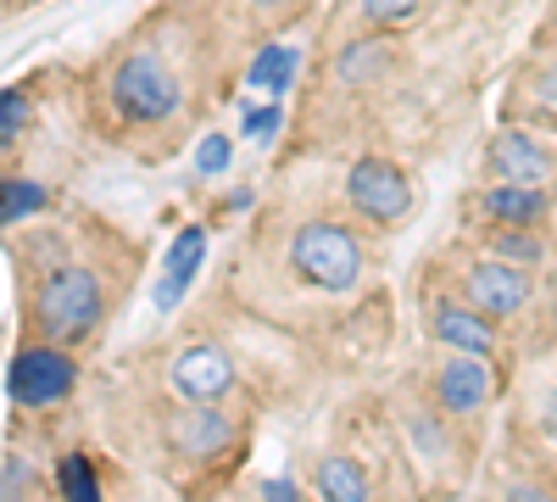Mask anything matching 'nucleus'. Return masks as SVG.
<instances>
[{"mask_svg":"<svg viewBox=\"0 0 557 502\" xmlns=\"http://www.w3.org/2000/svg\"><path fill=\"white\" fill-rule=\"evenodd\" d=\"M34 330L39 341H57V346H78L101 330L107 318V285L96 268L84 262H57L51 273H39L34 285Z\"/></svg>","mask_w":557,"mask_h":502,"instance_id":"f257e3e1","label":"nucleus"},{"mask_svg":"<svg viewBox=\"0 0 557 502\" xmlns=\"http://www.w3.org/2000/svg\"><path fill=\"white\" fill-rule=\"evenodd\" d=\"M290 268H296V280H307L318 291H357L368 257H362L357 230H346L335 218H312L290 241Z\"/></svg>","mask_w":557,"mask_h":502,"instance_id":"f03ea898","label":"nucleus"},{"mask_svg":"<svg viewBox=\"0 0 557 502\" xmlns=\"http://www.w3.org/2000/svg\"><path fill=\"white\" fill-rule=\"evenodd\" d=\"M485 257H502V262H513V268H541L546 262V241L541 230H513V223H491L485 230Z\"/></svg>","mask_w":557,"mask_h":502,"instance_id":"4468645a","label":"nucleus"},{"mask_svg":"<svg viewBox=\"0 0 557 502\" xmlns=\"http://www.w3.org/2000/svg\"><path fill=\"white\" fill-rule=\"evenodd\" d=\"M278 123H285V107H278V101H268V107H246V134H251V140H273V134H278Z\"/></svg>","mask_w":557,"mask_h":502,"instance_id":"5701e85b","label":"nucleus"},{"mask_svg":"<svg viewBox=\"0 0 557 502\" xmlns=\"http://www.w3.org/2000/svg\"><path fill=\"white\" fill-rule=\"evenodd\" d=\"M391 62H396V45L391 39H357V45H346V51H341L335 73H341V84H374L380 73H391Z\"/></svg>","mask_w":557,"mask_h":502,"instance_id":"dca6fc26","label":"nucleus"},{"mask_svg":"<svg viewBox=\"0 0 557 502\" xmlns=\"http://www.w3.org/2000/svg\"><path fill=\"white\" fill-rule=\"evenodd\" d=\"M541 425L557 436V385H552V391H546V402H541Z\"/></svg>","mask_w":557,"mask_h":502,"instance_id":"bb28decb","label":"nucleus"},{"mask_svg":"<svg viewBox=\"0 0 557 502\" xmlns=\"http://www.w3.org/2000/svg\"><path fill=\"white\" fill-rule=\"evenodd\" d=\"M485 168L502 185H541V191L557 185V151L530 128H502L485 151Z\"/></svg>","mask_w":557,"mask_h":502,"instance_id":"0eeeda50","label":"nucleus"},{"mask_svg":"<svg viewBox=\"0 0 557 502\" xmlns=\"http://www.w3.org/2000/svg\"><path fill=\"white\" fill-rule=\"evenodd\" d=\"M530 89H535V107H541L546 118H557V62H541V68L530 73Z\"/></svg>","mask_w":557,"mask_h":502,"instance_id":"b1692460","label":"nucleus"},{"mask_svg":"<svg viewBox=\"0 0 557 502\" xmlns=\"http://www.w3.org/2000/svg\"><path fill=\"white\" fill-rule=\"evenodd\" d=\"M346 201L368 223H401L412 212V179L391 157H357L346 173Z\"/></svg>","mask_w":557,"mask_h":502,"instance_id":"39448f33","label":"nucleus"},{"mask_svg":"<svg viewBox=\"0 0 557 502\" xmlns=\"http://www.w3.org/2000/svg\"><path fill=\"white\" fill-rule=\"evenodd\" d=\"M507 502H552V491H541V486H513V491H507Z\"/></svg>","mask_w":557,"mask_h":502,"instance_id":"a878e982","label":"nucleus"},{"mask_svg":"<svg viewBox=\"0 0 557 502\" xmlns=\"http://www.w3.org/2000/svg\"><path fill=\"white\" fill-rule=\"evenodd\" d=\"M228 162H235V140H228V134H207V140L196 146V173L201 179L228 173Z\"/></svg>","mask_w":557,"mask_h":502,"instance_id":"412c9836","label":"nucleus"},{"mask_svg":"<svg viewBox=\"0 0 557 502\" xmlns=\"http://www.w3.org/2000/svg\"><path fill=\"white\" fill-rule=\"evenodd\" d=\"M57 486L67 502H101V486H96V469H89L84 452H67V458L57 464Z\"/></svg>","mask_w":557,"mask_h":502,"instance_id":"6ab92c4d","label":"nucleus"},{"mask_svg":"<svg viewBox=\"0 0 557 502\" xmlns=\"http://www.w3.org/2000/svg\"><path fill=\"white\" fill-rule=\"evenodd\" d=\"M201 257H207V230L190 223V230H178V241L168 246V268H162V285H157V307L173 313L184 296H190L196 273H201Z\"/></svg>","mask_w":557,"mask_h":502,"instance_id":"ddd939ff","label":"nucleus"},{"mask_svg":"<svg viewBox=\"0 0 557 502\" xmlns=\"http://www.w3.org/2000/svg\"><path fill=\"white\" fill-rule=\"evenodd\" d=\"M235 385H240V375L223 346H190L168 363V391L178 402H223Z\"/></svg>","mask_w":557,"mask_h":502,"instance_id":"6e6552de","label":"nucleus"},{"mask_svg":"<svg viewBox=\"0 0 557 502\" xmlns=\"http://www.w3.org/2000/svg\"><path fill=\"white\" fill-rule=\"evenodd\" d=\"M312 486H318V502H368V475L357 458H323Z\"/></svg>","mask_w":557,"mask_h":502,"instance_id":"f3484780","label":"nucleus"},{"mask_svg":"<svg viewBox=\"0 0 557 502\" xmlns=\"http://www.w3.org/2000/svg\"><path fill=\"white\" fill-rule=\"evenodd\" d=\"M430 330L446 352H462V357H496V318H485L480 307L469 302H435L430 313Z\"/></svg>","mask_w":557,"mask_h":502,"instance_id":"9d476101","label":"nucleus"},{"mask_svg":"<svg viewBox=\"0 0 557 502\" xmlns=\"http://www.w3.org/2000/svg\"><path fill=\"white\" fill-rule=\"evenodd\" d=\"M78 385V363L67 357V346L57 341H39V346H23L12 357V369H7V391L17 407H34V414H45V407H57L67 402Z\"/></svg>","mask_w":557,"mask_h":502,"instance_id":"20e7f679","label":"nucleus"},{"mask_svg":"<svg viewBox=\"0 0 557 502\" xmlns=\"http://www.w3.org/2000/svg\"><path fill=\"white\" fill-rule=\"evenodd\" d=\"M51 207V191L39 179H0V230H12L23 218H39Z\"/></svg>","mask_w":557,"mask_h":502,"instance_id":"a211bd4d","label":"nucleus"},{"mask_svg":"<svg viewBox=\"0 0 557 502\" xmlns=\"http://www.w3.org/2000/svg\"><path fill=\"white\" fill-rule=\"evenodd\" d=\"M474 212L485 223H513V230H546V218H552V191L541 185H496L474 201Z\"/></svg>","mask_w":557,"mask_h":502,"instance_id":"f8f14e48","label":"nucleus"},{"mask_svg":"<svg viewBox=\"0 0 557 502\" xmlns=\"http://www.w3.org/2000/svg\"><path fill=\"white\" fill-rule=\"evenodd\" d=\"M435 402L446 407V414H457V419L480 414V407L491 402V357H462V352H451V357L441 363V375H435Z\"/></svg>","mask_w":557,"mask_h":502,"instance_id":"9b49d317","label":"nucleus"},{"mask_svg":"<svg viewBox=\"0 0 557 502\" xmlns=\"http://www.w3.org/2000/svg\"><path fill=\"white\" fill-rule=\"evenodd\" d=\"M34 123V107H28V89H0V151H12Z\"/></svg>","mask_w":557,"mask_h":502,"instance_id":"aec40b11","label":"nucleus"},{"mask_svg":"<svg viewBox=\"0 0 557 502\" xmlns=\"http://www.w3.org/2000/svg\"><path fill=\"white\" fill-rule=\"evenodd\" d=\"M296 73H301V51H290V45H262L246 78H251V89H268V101H285Z\"/></svg>","mask_w":557,"mask_h":502,"instance_id":"2eb2a0df","label":"nucleus"},{"mask_svg":"<svg viewBox=\"0 0 557 502\" xmlns=\"http://www.w3.org/2000/svg\"><path fill=\"white\" fill-rule=\"evenodd\" d=\"M262 502H301V497H296L290 480H268V486H262Z\"/></svg>","mask_w":557,"mask_h":502,"instance_id":"393cba45","label":"nucleus"},{"mask_svg":"<svg viewBox=\"0 0 557 502\" xmlns=\"http://www.w3.org/2000/svg\"><path fill=\"white\" fill-rule=\"evenodd\" d=\"M112 107L134 123V128H157L168 118H178L184 107V84L178 73L157 57V51H128L112 73Z\"/></svg>","mask_w":557,"mask_h":502,"instance_id":"7ed1b4c3","label":"nucleus"},{"mask_svg":"<svg viewBox=\"0 0 557 502\" xmlns=\"http://www.w3.org/2000/svg\"><path fill=\"white\" fill-rule=\"evenodd\" d=\"M357 7H362V17L374 28H401L418 12V0H357Z\"/></svg>","mask_w":557,"mask_h":502,"instance_id":"4be33fe9","label":"nucleus"},{"mask_svg":"<svg viewBox=\"0 0 557 502\" xmlns=\"http://www.w3.org/2000/svg\"><path fill=\"white\" fill-rule=\"evenodd\" d=\"M251 7H262V12H278V7H290V0H251Z\"/></svg>","mask_w":557,"mask_h":502,"instance_id":"cd10ccee","label":"nucleus"},{"mask_svg":"<svg viewBox=\"0 0 557 502\" xmlns=\"http://www.w3.org/2000/svg\"><path fill=\"white\" fill-rule=\"evenodd\" d=\"M168 441L178 446V458L207 464V458H218V452L235 441V419H228L218 402H190V407H184V414L173 419Z\"/></svg>","mask_w":557,"mask_h":502,"instance_id":"1a4fd4ad","label":"nucleus"},{"mask_svg":"<svg viewBox=\"0 0 557 502\" xmlns=\"http://www.w3.org/2000/svg\"><path fill=\"white\" fill-rule=\"evenodd\" d=\"M530 268H513V262H502V257H474L469 268H462V302L480 307L485 318H513L524 313L530 302Z\"/></svg>","mask_w":557,"mask_h":502,"instance_id":"423d86ee","label":"nucleus"}]
</instances>
